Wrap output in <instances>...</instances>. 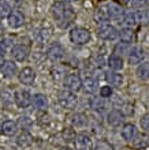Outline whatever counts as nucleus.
Masks as SVG:
<instances>
[{"label": "nucleus", "mask_w": 149, "mask_h": 150, "mask_svg": "<svg viewBox=\"0 0 149 150\" xmlns=\"http://www.w3.org/2000/svg\"><path fill=\"white\" fill-rule=\"evenodd\" d=\"M64 87L71 93H78L82 90V79L77 74H70L64 78Z\"/></svg>", "instance_id": "nucleus-6"}, {"label": "nucleus", "mask_w": 149, "mask_h": 150, "mask_svg": "<svg viewBox=\"0 0 149 150\" xmlns=\"http://www.w3.org/2000/svg\"><path fill=\"white\" fill-rule=\"evenodd\" d=\"M130 44H126V42H118L116 45H115V48H114V53L115 55H118V56H123V55H129V52H130Z\"/></svg>", "instance_id": "nucleus-29"}, {"label": "nucleus", "mask_w": 149, "mask_h": 150, "mask_svg": "<svg viewBox=\"0 0 149 150\" xmlns=\"http://www.w3.org/2000/svg\"><path fill=\"white\" fill-rule=\"evenodd\" d=\"M148 4V0H129V6L131 8H144Z\"/></svg>", "instance_id": "nucleus-35"}, {"label": "nucleus", "mask_w": 149, "mask_h": 150, "mask_svg": "<svg viewBox=\"0 0 149 150\" xmlns=\"http://www.w3.org/2000/svg\"><path fill=\"white\" fill-rule=\"evenodd\" d=\"M31 143V137L25 131L22 132L21 135H18V138H16V145L21 147H25V146H29Z\"/></svg>", "instance_id": "nucleus-31"}, {"label": "nucleus", "mask_w": 149, "mask_h": 150, "mask_svg": "<svg viewBox=\"0 0 149 150\" xmlns=\"http://www.w3.org/2000/svg\"><path fill=\"white\" fill-rule=\"evenodd\" d=\"M125 119V115L122 113L119 109H111L108 113H107V123L112 127H118L122 124Z\"/></svg>", "instance_id": "nucleus-15"}, {"label": "nucleus", "mask_w": 149, "mask_h": 150, "mask_svg": "<svg viewBox=\"0 0 149 150\" xmlns=\"http://www.w3.org/2000/svg\"><path fill=\"white\" fill-rule=\"evenodd\" d=\"M16 124H18L22 130L28 131L33 127V120H31L29 116H21V117L18 119V123H16Z\"/></svg>", "instance_id": "nucleus-32"}, {"label": "nucleus", "mask_w": 149, "mask_h": 150, "mask_svg": "<svg viewBox=\"0 0 149 150\" xmlns=\"http://www.w3.org/2000/svg\"><path fill=\"white\" fill-rule=\"evenodd\" d=\"M64 53H66V52H64V48H63L59 42H53L47 51V56L52 62H60V60L64 57Z\"/></svg>", "instance_id": "nucleus-9"}, {"label": "nucleus", "mask_w": 149, "mask_h": 150, "mask_svg": "<svg viewBox=\"0 0 149 150\" xmlns=\"http://www.w3.org/2000/svg\"><path fill=\"white\" fill-rule=\"evenodd\" d=\"M137 23H138V21H137L135 12H133V11L125 12V15H123V25H125V28L134 29Z\"/></svg>", "instance_id": "nucleus-24"}, {"label": "nucleus", "mask_w": 149, "mask_h": 150, "mask_svg": "<svg viewBox=\"0 0 149 150\" xmlns=\"http://www.w3.org/2000/svg\"><path fill=\"white\" fill-rule=\"evenodd\" d=\"M0 150H7V149L6 147H0Z\"/></svg>", "instance_id": "nucleus-44"}, {"label": "nucleus", "mask_w": 149, "mask_h": 150, "mask_svg": "<svg viewBox=\"0 0 149 150\" xmlns=\"http://www.w3.org/2000/svg\"><path fill=\"white\" fill-rule=\"evenodd\" d=\"M98 12H101L108 21H115L118 23H123V15L125 11L122 10L120 6L115 3H106L98 8Z\"/></svg>", "instance_id": "nucleus-2"}, {"label": "nucleus", "mask_w": 149, "mask_h": 150, "mask_svg": "<svg viewBox=\"0 0 149 150\" xmlns=\"http://www.w3.org/2000/svg\"><path fill=\"white\" fill-rule=\"evenodd\" d=\"M51 14L59 28H67L75 16L73 7L66 1H55L51 6Z\"/></svg>", "instance_id": "nucleus-1"}, {"label": "nucleus", "mask_w": 149, "mask_h": 150, "mask_svg": "<svg viewBox=\"0 0 149 150\" xmlns=\"http://www.w3.org/2000/svg\"><path fill=\"white\" fill-rule=\"evenodd\" d=\"M120 135H122V138L125 139V141H127V142H131V141L134 139V137L137 135L135 126H134V124H131V123H126L125 126L122 127Z\"/></svg>", "instance_id": "nucleus-18"}, {"label": "nucleus", "mask_w": 149, "mask_h": 150, "mask_svg": "<svg viewBox=\"0 0 149 150\" xmlns=\"http://www.w3.org/2000/svg\"><path fill=\"white\" fill-rule=\"evenodd\" d=\"M0 1H3V0H0Z\"/></svg>", "instance_id": "nucleus-45"}, {"label": "nucleus", "mask_w": 149, "mask_h": 150, "mask_svg": "<svg viewBox=\"0 0 149 150\" xmlns=\"http://www.w3.org/2000/svg\"><path fill=\"white\" fill-rule=\"evenodd\" d=\"M93 150H114V146L107 141H98L97 143H94Z\"/></svg>", "instance_id": "nucleus-33"}, {"label": "nucleus", "mask_w": 149, "mask_h": 150, "mask_svg": "<svg viewBox=\"0 0 149 150\" xmlns=\"http://www.w3.org/2000/svg\"><path fill=\"white\" fill-rule=\"evenodd\" d=\"M18 79L22 85H31L36 81V72L30 67H24L18 72Z\"/></svg>", "instance_id": "nucleus-12"}, {"label": "nucleus", "mask_w": 149, "mask_h": 150, "mask_svg": "<svg viewBox=\"0 0 149 150\" xmlns=\"http://www.w3.org/2000/svg\"><path fill=\"white\" fill-rule=\"evenodd\" d=\"M63 138L66 139L67 142H74V139H75V134L73 132V130H68V131H64L63 132Z\"/></svg>", "instance_id": "nucleus-38"}, {"label": "nucleus", "mask_w": 149, "mask_h": 150, "mask_svg": "<svg viewBox=\"0 0 149 150\" xmlns=\"http://www.w3.org/2000/svg\"><path fill=\"white\" fill-rule=\"evenodd\" d=\"M119 38H120L122 42L131 44L134 41V32H133V29L123 28L120 32H119Z\"/></svg>", "instance_id": "nucleus-25"}, {"label": "nucleus", "mask_w": 149, "mask_h": 150, "mask_svg": "<svg viewBox=\"0 0 149 150\" xmlns=\"http://www.w3.org/2000/svg\"><path fill=\"white\" fill-rule=\"evenodd\" d=\"M31 105L36 108V109H38V111H43L45 108L48 107V100L47 97L41 93H37L31 97Z\"/></svg>", "instance_id": "nucleus-22"}, {"label": "nucleus", "mask_w": 149, "mask_h": 150, "mask_svg": "<svg viewBox=\"0 0 149 150\" xmlns=\"http://www.w3.org/2000/svg\"><path fill=\"white\" fill-rule=\"evenodd\" d=\"M63 1H66V3H74V1H78V0H63Z\"/></svg>", "instance_id": "nucleus-41"}, {"label": "nucleus", "mask_w": 149, "mask_h": 150, "mask_svg": "<svg viewBox=\"0 0 149 150\" xmlns=\"http://www.w3.org/2000/svg\"><path fill=\"white\" fill-rule=\"evenodd\" d=\"M70 41L74 45H85L90 41L92 38V34L86 28H82V26H77V28H73L70 30Z\"/></svg>", "instance_id": "nucleus-3"}, {"label": "nucleus", "mask_w": 149, "mask_h": 150, "mask_svg": "<svg viewBox=\"0 0 149 150\" xmlns=\"http://www.w3.org/2000/svg\"><path fill=\"white\" fill-rule=\"evenodd\" d=\"M106 81L108 82V85H111L112 87H120L123 85V75L120 74L119 71H110L106 72Z\"/></svg>", "instance_id": "nucleus-14"}, {"label": "nucleus", "mask_w": 149, "mask_h": 150, "mask_svg": "<svg viewBox=\"0 0 149 150\" xmlns=\"http://www.w3.org/2000/svg\"><path fill=\"white\" fill-rule=\"evenodd\" d=\"M89 104H90V108H92L96 113H103L107 108L106 100L101 98V97H90Z\"/></svg>", "instance_id": "nucleus-19"}, {"label": "nucleus", "mask_w": 149, "mask_h": 150, "mask_svg": "<svg viewBox=\"0 0 149 150\" xmlns=\"http://www.w3.org/2000/svg\"><path fill=\"white\" fill-rule=\"evenodd\" d=\"M4 1L8 4L10 8H16L18 6H21V3H22V0H4Z\"/></svg>", "instance_id": "nucleus-39"}, {"label": "nucleus", "mask_w": 149, "mask_h": 150, "mask_svg": "<svg viewBox=\"0 0 149 150\" xmlns=\"http://www.w3.org/2000/svg\"><path fill=\"white\" fill-rule=\"evenodd\" d=\"M10 53H11L12 57H14L16 62H25L29 56V48L26 47V45H24V44H16V45L12 47Z\"/></svg>", "instance_id": "nucleus-11"}, {"label": "nucleus", "mask_w": 149, "mask_h": 150, "mask_svg": "<svg viewBox=\"0 0 149 150\" xmlns=\"http://www.w3.org/2000/svg\"><path fill=\"white\" fill-rule=\"evenodd\" d=\"M107 64H108L110 70H112V71H120L122 68H123V66H125V63H123V57L115 55V53L108 57Z\"/></svg>", "instance_id": "nucleus-20"}, {"label": "nucleus", "mask_w": 149, "mask_h": 150, "mask_svg": "<svg viewBox=\"0 0 149 150\" xmlns=\"http://www.w3.org/2000/svg\"><path fill=\"white\" fill-rule=\"evenodd\" d=\"M137 76L141 81H149V63L148 62H144L137 67V71H135Z\"/></svg>", "instance_id": "nucleus-26"}, {"label": "nucleus", "mask_w": 149, "mask_h": 150, "mask_svg": "<svg viewBox=\"0 0 149 150\" xmlns=\"http://www.w3.org/2000/svg\"><path fill=\"white\" fill-rule=\"evenodd\" d=\"M74 143H75L77 150H93V146H94V142H93V139H92V137L89 134H85V132H81V134L75 135Z\"/></svg>", "instance_id": "nucleus-7"}, {"label": "nucleus", "mask_w": 149, "mask_h": 150, "mask_svg": "<svg viewBox=\"0 0 149 150\" xmlns=\"http://www.w3.org/2000/svg\"><path fill=\"white\" fill-rule=\"evenodd\" d=\"M0 132L6 137H14L18 132V124L14 120H4L0 126Z\"/></svg>", "instance_id": "nucleus-16"}, {"label": "nucleus", "mask_w": 149, "mask_h": 150, "mask_svg": "<svg viewBox=\"0 0 149 150\" xmlns=\"http://www.w3.org/2000/svg\"><path fill=\"white\" fill-rule=\"evenodd\" d=\"M112 93H114V90H112V86H110V85H106V86H101L100 87V97L104 100L110 98L111 96H112Z\"/></svg>", "instance_id": "nucleus-34"}, {"label": "nucleus", "mask_w": 149, "mask_h": 150, "mask_svg": "<svg viewBox=\"0 0 149 150\" xmlns=\"http://www.w3.org/2000/svg\"><path fill=\"white\" fill-rule=\"evenodd\" d=\"M11 12V8L8 7V4L6 1H0V18H4V16H7L8 14Z\"/></svg>", "instance_id": "nucleus-36"}, {"label": "nucleus", "mask_w": 149, "mask_h": 150, "mask_svg": "<svg viewBox=\"0 0 149 150\" xmlns=\"http://www.w3.org/2000/svg\"><path fill=\"white\" fill-rule=\"evenodd\" d=\"M0 32H3V26H1V23H0Z\"/></svg>", "instance_id": "nucleus-43"}, {"label": "nucleus", "mask_w": 149, "mask_h": 150, "mask_svg": "<svg viewBox=\"0 0 149 150\" xmlns=\"http://www.w3.org/2000/svg\"><path fill=\"white\" fill-rule=\"evenodd\" d=\"M97 34L104 41H115L116 38H119V30L110 22L97 25Z\"/></svg>", "instance_id": "nucleus-4"}, {"label": "nucleus", "mask_w": 149, "mask_h": 150, "mask_svg": "<svg viewBox=\"0 0 149 150\" xmlns=\"http://www.w3.org/2000/svg\"><path fill=\"white\" fill-rule=\"evenodd\" d=\"M59 103L63 108H73L77 104V97L75 93H71L68 90H63L59 93Z\"/></svg>", "instance_id": "nucleus-10"}, {"label": "nucleus", "mask_w": 149, "mask_h": 150, "mask_svg": "<svg viewBox=\"0 0 149 150\" xmlns=\"http://www.w3.org/2000/svg\"><path fill=\"white\" fill-rule=\"evenodd\" d=\"M0 71L3 72V75L6 78H12L16 75V64L12 60H6L0 68Z\"/></svg>", "instance_id": "nucleus-21"}, {"label": "nucleus", "mask_w": 149, "mask_h": 150, "mask_svg": "<svg viewBox=\"0 0 149 150\" xmlns=\"http://www.w3.org/2000/svg\"><path fill=\"white\" fill-rule=\"evenodd\" d=\"M71 124H73L75 128H83V127H86V124H88V119L83 113L78 112V113L73 115V117H71Z\"/></svg>", "instance_id": "nucleus-23"}, {"label": "nucleus", "mask_w": 149, "mask_h": 150, "mask_svg": "<svg viewBox=\"0 0 149 150\" xmlns=\"http://www.w3.org/2000/svg\"><path fill=\"white\" fill-rule=\"evenodd\" d=\"M31 97L30 91L25 90V89H19L14 93V103L16 104L18 108H22V109H26L31 105Z\"/></svg>", "instance_id": "nucleus-5"}, {"label": "nucleus", "mask_w": 149, "mask_h": 150, "mask_svg": "<svg viewBox=\"0 0 149 150\" xmlns=\"http://www.w3.org/2000/svg\"><path fill=\"white\" fill-rule=\"evenodd\" d=\"M59 150H71V149H70V147H67V146H64V147H60Z\"/></svg>", "instance_id": "nucleus-42"}, {"label": "nucleus", "mask_w": 149, "mask_h": 150, "mask_svg": "<svg viewBox=\"0 0 149 150\" xmlns=\"http://www.w3.org/2000/svg\"><path fill=\"white\" fill-rule=\"evenodd\" d=\"M137 15V21L140 23L148 26L149 25V8H145V10H140V11L135 12Z\"/></svg>", "instance_id": "nucleus-30"}, {"label": "nucleus", "mask_w": 149, "mask_h": 150, "mask_svg": "<svg viewBox=\"0 0 149 150\" xmlns=\"http://www.w3.org/2000/svg\"><path fill=\"white\" fill-rule=\"evenodd\" d=\"M140 126H141V128L144 131L149 132V113L144 115V116L141 117V120H140Z\"/></svg>", "instance_id": "nucleus-37"}, {"label": "nucleus", "mask_w": 149, "mask_h": 150, "mask_svg": "<svg viewBox=\"0 0 149 150\" xmlns=\"http://www.w3.org/2000/svg\"><path fill=\"white\" fill-rule=\"evenodd\" d=\"M12 47H14V41L8 37H4V38L0 40V53L4 55V53H8L11 52Z\"/></svg>", "instance_id": "nucleus-28"}, {"label": "nucleus", "mask_w": 149, "mask_h": 150, "mask_svg": "<svg viewBox=\"0 0 149 150\" xmlns=\"http://www.w3.org/2000/svg\"><path fill=\"white\" fill-rule=\"evenodd\" d=\"M133 145L135 147H146L149 145V135L148 134H138L134 137Z\"/></svg>", "instance_id": "nucleus-27"}, {"label": "nucleus", "mask_w": 149, "mask_h": 150, "mask_svg": "<svg viewBox=\"0 0 149 150\" xmlns=\"http://www.w3.org/2000/svg\"><path fill=\"white\" fill-rule=\"evenodd\" d=\"M7 23H8V26L12 29H18V28H21V26H24V23H25L24 14L21 11H18V10L11 11L7 15Z\"/></svg>", "instance_id": "nucleus-8"}, {"label": "nucleus", "mask_w": 149, "mask_h": 150, "mask_svg": "<svg viewBox=\"0 0 149 150\" xmlns=\"http://www.w3.org/2000/svg\"><path fill=\"white\" fill-rule=\"evenodd\" d=\"M82 90L86 94H94L98 90V81L93 76H86L82 81Z\"/></svg>", "instance_id": "nucleus-17"}, {"label": "nucleus", "mask_w": 149, "mask_h": 150, "mask_svg": "<svg viewBox=\"0 0 149 150\" xmlns=\"http://www.w3.org/2000/svg\"><path fill=\"white\" fill-rule=\"evenodd\" d=\"M4 62H6V60H4V55H1V53H0V68H1V66H3Z\"/></svg>", "instance_id": "nucleus-40"}, {"label": "nucleus", "mask_w": 149, "mask_h": 150, "mask_svg": "<svg viewBox=\"0 0 149 150\" xmlns=\"http://www.w3.org/2000/svg\"><path fill=\"white\" fill-rule=\"evenodd\" d=\"M145 59V52L140 47H134L129 52V64H141Z\"/></svg>", "instance_id": "nucleus-13"}]
</instances>
